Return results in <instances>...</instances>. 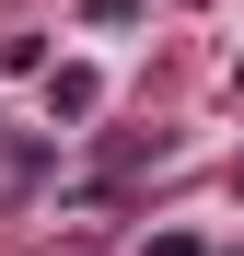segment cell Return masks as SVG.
I'll list each match as a JSON object with an SVG mask.
<instances>
[{"instance_id": "1", "label": "cell", "mask_w": 244, "mask_h": 256, "mask_svg": "<svg viewBox=\"0 0 244 256\" xmlns=\"http://www.w3.org/2000/svg\"><path fill=\"white\" fill-rule=\"evenodd\" d=\"M93 105H105L93 70H47V116H93Z\"/></svg>"}, {"instance_id": "2", "label": "cell", "mask_w": 244, "mask_h": 256, "mask_svg": "<svg viewBox=\"0 0 244 256\" xmlns=\"http://www.w3.org/2000/svg\"><path fill=\"white\" fill-rule=\"evenodd\" d=\"M151 256H210V244H198V233H151Z\"/></svg>"}]
</instances>
